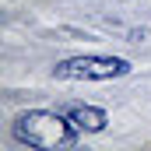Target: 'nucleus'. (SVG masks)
I'll return each mask as SVG.
<instances>
[{"mask_svg":"<svg viewBox=\"0 0 151 151\" xmlns=\"http://www.w3.org/2000/svg\"><path fill=\"white\" fill-rule=\"evenodd\" d=\"M11 130L21 144L39 148V151H67L77 144V134H81L60 109H53V113L49 109H28L14 119Z\"/></svg>","mask_w":151,"mask_h":151,"instance_id":"1","label":"nucleus"},{"mask_svg":"<svg viewBox=\"0 0 151 151\" xmlns=\"http://www.w3.org/2000/svg\"><path fill=\"white\" fill-rule=\"evenodd\" d=\"M130 74V60L123 56H70L53 67V77L60 81H113Z\"/></svg>","mask_w":151,"mask_h":151,"instance_id":"2","label":"nucleus"},{"mask_svg":"<svg viewBox=\"0 0 151 151\" xmlns=\"http://www.w3.org/2000/svg\"><path fill=\"white\" fill-rule=\"evenodd\" d=\"M60 113L67 116L77 130H84V134H99V130H106V123H109L106 109H99V106H84V102H63Z\"/></svg>","mask_w":151,"mask_h":151,"instance_id":"3","label":"nucleus"}]
</instances>
